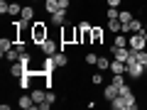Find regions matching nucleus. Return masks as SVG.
Segmentation results:
<instances>
[{"label":"nucleus","mask_w":147,"mask_h":110,"mask_svg":"<svg viewBox=\"0 0 147 110\" xmlns=\"http://www.w3.org/2000/svg\"><path fill=\"white\" fill-rule=\"evenodd\" d=\"M47 25H49V22H44V20L32 22V44H42L44 39L52 34V30H49Z\"/></svg>","instance_id":"nucleus-1"},{"label":"nucleus","mask_w":147,"mask_h":110,"mask_svg":"<svg viewBox=\"0 0 147 110\" xmlns=\"http://www.w3.org/2000/svg\"><path fill=\"white\" fill-rule=\"evenodd\" d=\"M125 64H127V68H125V76H127V78H132V81H140L142 76H145V71H147V68L142 66L140 61H135V59H132V56L127 59Z\"/></svg>","instance_id":"nucleus-2"},{"label":"nucleus","mask_w":147,"mask_h":110,"mask_svg":"<svg viewBox=\"0 0 147 110\" xmlns=\"http://www.w3.org/2000/svg\"><path fill=\"white\" fill-rule=\"evenodd\" d=\"M37 47H39V52H42L44 56H54V54L61 49V39H54V37L49 34L47 39H44L42 44H37Z\"/></svg>","instance_id":"nucleus-3"},{"label":"nucleus","mask_w":147,"mask_h":110,"mask_svg":"<svg viewBox=\"0 0 147 110\" xmlns=\"http://www.w3.org/2000/svg\"><path fill=\"white\" fill-rule=\"evenodd\" d=\"M127 47L130 49H147L145 32H132V34H127Z\"/></svg>","instance_id":"nucleus-4"},{"label":"nucleus","mask_w":147,"mask_h":110,"mask_svg":"<svg viewBox=\"0 0 147 110\" xmlns=\"http://www.w3.org/2000/svg\"><path fill=\"white\" fill-rule=\"evenodd\" d=\"M108 52H110V56L118 59V61H127V59H130V54H132V49H130V47H113V44H110Z\"/></svg>","instance_id":"nucleus-5"},{"label":"nucleus","mask_w":147,"mask_h":110,"mask_svg":"<svg viewBox=\"0 0 147 110\" xmlns=\"http://www.w3.org/2000/svg\"><path fill=\"white\" fill-rule=\"evenodd\" d=\"M103 37H105V30L93 25L91 27V47H103Z\"/></svg>","instance_id":"nucleus-6"},{"label":"nucleus","mask_w":147,"mask_h":110,"mask_svg":"<svg viewBox=\"0 0 147 110\" xmlns=\"http://www.w3.org/2000/svg\"><path fill=\"white\" fill-rule=\"evenodd\" d=\"M66 15H69V10H57V12H52V15H49V25L61 27L64 22H66Z\"/></svg>","instance_id":"nucleus-7"},{"label":"nucleus","mask_w":147,"mask_h":110,"mask_svg":"<svg viewBox=\"0 0 147 110\" xmlns=\"http://www.w3.org/2000/svg\"><path fill=\"white\" fill-rule=\"evenodd\" d=\"M17 105H20L22 110H32V108H37V103H34V98H32V93H22L20 95V100H17Z\"/></svg>","instance_id":"nucleus-8"},{"label":"nucleus","mask_w":147,"mask_h":110,"mask_svg":"<svg viewBox=\"0 0 147 110\" xmlns=\"http://www.w3.org/2000/svg\"><path fill=\"white\" fill-rule=\"evenodd\" d=\"M12 47H15V37H3V39H0V56L5 59V54L10 52Z\"/></svg>","instance_id":"nucleus-9"},{"label":"nucleus","mask_w":147,"mask_h":110,"mask_svg":"<svg viewBox=\"0 0 147 110\" xmlns=\"http://www.w3.org/2000/svg\"><path fill=\"white\" fill-rule=\"evenodd\" d=\"M118 95H120V91H118V86L115 83H108V86H103V98L108 100H113V98H118Z\"/></svg>","instance_id":"nucleus-10"},{"label":"nucleus","mask_w":147,"mask_h":110,"mask_svg":"<svg viewBox=\"0 0 147 110\" xmlns=\"http://www.w3.org/2000/svg\"><path fill=\"white\" fill-rule=\"evenodd\" d=\"M54 68H57V61H54V56H44V61H42V66H39V71H44V73H49V76H52Z\"/></svg>","instance_id":"nucleus-11"},{"label":"nucleus","mask_w":147,"mask_h":110,"mask_svg":"<svg viewBox=\"0 0 147 110\" xmlns=\"http://www.w3.org/2000/svg\"><path fill=\"white\" fill-rule=\"evenodd\" d=\"M25 71H27V66H25L22 61H15V64H10V76H12V78H20V76H22Z\"/></svg>","instance_id":"nucleus-12"},{"label":"nucleus","mask_w":147,"mask_h":110,"mask_svg":"<svg viewBox=\"0 0 147 110\" xmlns=\"http://www.w3.org/2000/svg\"><path fill=\"white\" fill-rule=\"evenodd\" d=\"M110 61H113V59H108V56H105V54H98V61H96V68H98V71H108V68H110Z\"/></svg>","instance_id":"nucleus-13"},{"label":"nucleus","mask_w":147,"mask_h":110,"mask_svg":"<svg viewBox=\"0 0 147 110\" xmlns=\"http://www.w3.org/2000/svg\"><path fill=\"white\" fill-rule=\"evenodd\" d=\"M125 68H127V64H125V61H118V59H113L108 71H110V73H125Z\"/></svg>","instance_id":"nucleus-14"},{"label":"nucleus","mask_w":147,"mask_h":110,"mask_svg":"<svg viewBox=\"0 0 147 110\" xmlns=\"http://www.w3.org/2000/svg\"><path fill=\"white\" fill-rule=\"evenodd\" d=\"M110 108H113V110H127V100L123 98V95H118V98L110 100Z\"/></svg>","instance_id":"nucleus-15"},{"label":"nucleus","mask_w":147,"mask_h":110,"mask_svg":"<svg viewBox=\"0 0 147 110\" xmlns=\"http://www.w3.org/2000/svg\"><path fill=\"white\" fill-rule=\"evenodd\" d=\"M20 20L32 22V20H34V7H32V5H22V15H20Z\"/></svg>","instance_id":"nucleus-16"},{"label":"nucleus","mask_w":147,"mask_h":110,"mask_svg":"<svg viewBox=\"0 0 147 110\" xmlns=\"http://www.w3.org/2000/svg\"><path fill=\"white\" fill-rule=\"evenodd\" d=\"M54 61H57V68H64V66L69 64V56L64 54V49H59V52L54 54Z\"/></svg>","instance_id":"nucleus-17"},{"label":"nucleus","mask_w":147,"mask_h":110,"mask_svg":"<svg viewBox=\"0 0 147 110\" xmlns=\"http://www.w3.org/2000/svg\"><path fill=\"white\" fill-rule=\"evenodd\" d=\"M105 25H108V30L113 32V34L123 32V22H120V20H105Z\"/></svg>","instance_id":"nucleus-18"},{"label":"nucleus","mask_w":147,"mask_h":110,"mask_svg":"<svg viewBox=\"0 0 147 110\" xmlns=\"http://www.w3.org/2000/svg\"><path fill=\"white\" fill-rule=\"evenodd\" d=\"M7 15H10V17H20L22 15V5L15 3V0H10V10H7Z\"/></svg>","instance_id":"nucleus-19"},{"label":"nucleus","mask_w":147,"mask_h":110,"mask_svg":"<svg viewBox=\"0 0 147 110\" xmlns=\"http://www.w3.org/2000/svg\"><path fill=\"white\" fill-rule=\"evenodd\" d=\"M113 47H127V34H125V32H118V34H115Z\"/></svg>","instance_id":"nucleus-20"},{"label":"nucleus","mask_w":147,"mask_h":110,"mask_svg":"<svg viewBox=\"0 0 147 110\" xmlns=\"http://www.w3.org/2000/svg\"><path fill=\"white\" fill-rule=\"evenodd\" d=\"M20 56H22V54H20V49H17V47H12L10 52L5 54V59H7V61H10V64H15V61H20Z\"/></svg>","instance_id":"nucleus-21"},{"label":"nucleus","mask_w":147,"mask_h":110,"mask_svg":"<svg viewBox=\"0 0 147 110\" xmlns=\"http://www.w3.org/2000/svg\"><path fill=\"white\" fill-rule=\"evenodd\" d=\"M44 10L52 15V12H57V10H61L59 7V0H44Z\"/></svg>","instance_id":"nucleus-22"},{"label":"nucleus","mask_w":147,"mask_h":110,"mask_svg":"<svg viewBox=\"0 0 147 110\" xmlns=\"http://www.w3.org/2000/svg\"><path fill=\"white\" fill-rule=\"evenodd\" d=\"M96 61H98V54H93V52H88L84 56V66H96Z\"/></svg>","instance_id":"nucleus-23"},{"label":"nucleus","mask_w":147,"mask_h":110,"mask_svg":"<svg viewBox=\"0 0 147 110\" xmlns=\"http://www.w3.org/2000/svg\"><path fill=\"white\" fill-rule=\"evenodd\" d=\"M132 17H135V15H132V10H120V15H118V20H120L123 25H127V22H130Z\"/></svg>","instance_id":"nucleus-24"},{"label":"nucleus","mask_w":147,"mask_h":110,"mask_svg":"<svg viewBox=\"0 0 147 110\" xmlns=\"http://www.w3.org/2000/svg\"><path fill=\"white\" fill-rule=\"evenodd\" d=\"M118 15H120V7H108L105 10V20H118Z\"/></svg>","instance_id":"nucleus-25"},{"label":"nucleus","mask_w":147,"mask_h":110,"mask_svg":"<svg viewBox=\"0 0 147 110\" xmlns=\"http://www.w3.org/2000/svg\"><path fill=\"white\" fill-rule=\"evenodd\" d=\"M91 83H93V86H103L105 83V81H103V71H96L93 76H91Z\"/></svg>","instance_id":"nucleus-26"},{"label":"nucleus","mask_w":147,"mask_h":110,"mask_svg":"<svg viewBox=\"0 0 147 110\" xmlns=\"http://www.w3.org/2000/svg\"><path fill=\"white\" fill-rule=\"evenodd\" d=\"M59 7H61V10H69V7H71V0H59Z\"/></svg>","instance_id":"nucleus-27"},{"label":"nucleus","mask_w":147,"mask_h":110,"mask_svg":"<svg viewBox=\"0 0 147 110\" xmlns=\"http://www.w3.org/2000/svg\"><path fill=\"white\" fill-rule=\"evenodd\" d=\"M105 3H108V7H120L123 0H105Z\"/></svg>","instance_id":"nucleus-28"},{"label":"nucleus","mask_w":147,"mask_h":110,"mask_svg":"<svg viewBox=\"0 0 147 110\" xmlns=\"http://www.w3.org/2000/svg\"><path fill=\"white\" fill-rule=\"evenodd\" d=\"M145 32H147V22H145Z\"/></svg>","instance_id":"nucleus-29"},{"label":"nucleus","mask_w":147,"mask_h":110,"mask_svg":"<svg viewBox=\"0 0 147 110\" xmlns=\"http://www.w3.org/2000/svg\"><path fill=\"white\" fill-rule=\"evenodd\" d=\"M32 3H39V0H32Z\"/></svg>","instance_id":"nucleus-30"},{"label":"nucleus","mask_w":147,"mask_h":110,"mask_svg":"<svg viewBox=\"0 0 147 110\" xmlns=\"http://www.w3.org/2000/svg\"><path fill=\"white\" fill-rule=\"evenodd\" d=\"M145 39H147V32H145Z\"/></svg>","instance_id":"nucleus-31"}]
</instances>
